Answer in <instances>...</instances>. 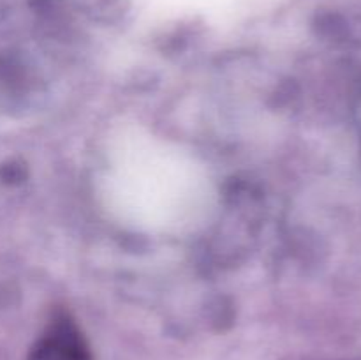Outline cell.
I'll return each mask as SVG.
<instances>
[{
  "label": "cell",
  "mask_w": 361,
  "mask_h": 360,
  "mask_svg": "<svg viewBox=\"0 0 361 360\" xmlns=\"http://www.w3.org/2000/svg\"><path fill=\"white\" fill-rule=\"evenodd\" d=\"M27 360H92V355L74 321L67 316H55Z\"/></svg>",
  "instance_id": "obj_1"
}]
</instances>
